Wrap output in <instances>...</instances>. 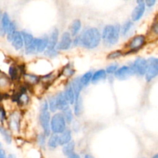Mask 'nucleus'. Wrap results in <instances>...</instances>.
Segmentation results:
<instances>
[{"mask_svg":"<svg viewBox=\"0 0 158 158\" xmlns=\"http://www.w3.org/2000/svg\"><path fill=\"white\" fill-rule=\"evenodd\" d=\"M106 76H107V73H106L105 69H99V70L96 71L94 73H93L91 83H92L93 84L98 83L99 82L105 80V79L106 78Z\"/></svg>","mask_w":158,"mask_h":158,"instance_id":"obj_22","label":"nucleus"},{"mask_svg":"<svg viewBox=\"0 0 158 158\" xmlns=\"http://www.w3.org/2000/svg\"><path fill=\"white\" fill-rule=\"evenodd\" d=\"M84 158H94V157H93L91 155H86Z\"/></svg>","mask_w":158,"mask_h":158,"instance_id":"obj_44","label":"nucleus"},{"mask_svg":"<svg viewBox=\"0 0 158 158\" xmlns=\"http://www.w3.org/2000/svg\"><path fill=\"white\" fill-rule=\"evenodd\" d=\"M10 43L12 44V47L16 51H19L24 48V41H23V35H22V33L20 31L18 30L15 32L12 41L10 42Z\"/></svg>","mask_w":158,"mask_h":158,"instance_id":"obj_14","label":"nucleus"},{"mask_svg":"<svg viewBox=\"0 0 158 158\" xmlns=\"http://www.w3.org/2000/svg\"><path fill=\"white\" fill-rule=\"evenodd\" d=\"M120 25L118 23L106 25L101 32L102 40L108 47L117 44L120 40Z\"/></svg>","mask_w":158,"mask_h":158,"instance_id":"obj_2","label":"nucleus"},{"mask_svg":"<svg viewBox=\"0 0 158 158\" xmlns=\"http://www.w3.org/2000/svg\"><path fill=\"white\" fill-rule=\"evenodd\" d=\"M8 73H9V77L12 81H17L19 79L20 75L21 74L23 75V73H22L19 66L16 65H11L9 67Z\"/></svg>","mask_w":158,"mask_h":158,"instance_id":"obj_15","label":"nucleus"},{"mask_svg":"<svg viewBox=\"0 0 158 158\" xmlns=\"http://www.w3.org/2000/svg\"><path fill=\"white\" fill-rule=\"evenodd\" d=\"M63 93H64L67 100L69 101V104L73 105L74 102H75V100H76V96H75V93H74L73 91V89L72 85H71V83H67V84L66 85Z\"/></svg>","mask_w":158,"mask_h":158,"instance_id":"obj_17","label":"nucleus"},{"mask_svg":"<svg viewBox=\"0 0 158 158\" xmlns=\"http://www.w3.org/2000/svg\"><path fill=\"white\" fill-rule=\"evenodd\" d=\"M62 114H63V117H64L65 120L66 122V124H71L73 120V116L74 114L73 113V110H71V108H68V109L62 111Z\"/></svg>","mask_w":158,"mask_h":158,"instance_id":"obj_32","label":"nucleus"},{"mask_svg":"<svg viewBox=\"0 0 158 158\" xmlns=\"http://www.w3.org/2000/svg\"><path fill=\"white\" fill-rule=\"evenodd\" d=\"M11 83L12 80L10 78L2 73H0V92H6Z\"/></svg>","mask_w":158,"mask_h":158,"instance_id":"obj_20","label":"nucleus"},{"mask_svg":"<svg viewBox=\"0 0 158 158\" xmlns=\"http://www.w3.org/2000/svg\"><path fill=\"white\" fill-rule=\"evenodd\" d=\"M68 158H80V155H78V154L73 152V154H69V155L68 156Z\"/></svg>","mask_w":158,"mask_h":158,"instance_id":"obj_42","label":"nucleus"},{"mask_svg":"<svg viewBox=\"0 0 158 158\" xmlns=\"http://www.w3.org/2000/svg\"><path fill=\"white\" fill-rule=\"evenodd\" d=\"M23 79L26 81V84L29 86H34L37 85L40 82V77H38L35 74L29 73H23Z\"/></svg>","mask_w":158,"mask_h":158,"instance_id":"obj_18","label":"nucleus"},{"mask_svg":"<svg viewBox=\"0 0 158 158\" xmlns=\"http://www.w3.org/2000/svg\"><path fill=\"white\" fill-rule=\"evenodd\" d=\"M47 145L50 149H56L58 146H60L59 143V134H52L49 136V140H48Z\"/></svg>","mask_w":158,"mask_h":158,"instance_id":"obj_26","label":"nucleus"},{"mask_svg":"<svg viewBox=\"0 0 158 158\" xmlns=\"http://www.w3.org/2000/svg\"><path fill=\"white\" fill-rule=\"evenodd\" d=\"M7 114H6V110L5 109L4 106L0 103V123L1 124H4L5 122L7 120Z\"/></svg>","mask_w":158,"mask_h":158,"instance_id":"obj_36","label":"nucleus"},{"mask_svg":"<svg viewBox=\"0 0 158 158\" xmlns=\"http://www.w3.org/2000/svg\"><path fill=\"white\" fill-rule=\"evenodd\" d=\"M17 25L16 23L14 21H11L10 24H9V27H8L7 30H6V40H7L8 42L10 43L12 41V38H13L14 35L15 34V32H17Z\"/></svg>","mask_w":158,"mask_h":158,"instance_id":"obj_24","label":"nucleus"},{"mask_svg":"<svg viewBox=\"0 0 158 158\" xmlns=\"http://www.w3.org/2000/svg\"><path fill=\"white\" fill-rule=\"evenodd\" d=\"M74 150H75V143L73 141H72V140L63 146V154L67 156V157L69 154H73L74 152Z\"/></svg>","mask_w":158,"mask_h":158,"instance_id":"obj_31","label":"nucleus"},{"mask_svg":"<svg viewBox=\"0 0 158 158\" xmlns=\"http://www.w3.org/2000/svg\"><path fill=\"white\" fill-rule=\"evenodd\" d=\"M133 26H134V22L132 20H127L125 22L122 26H120V34L123 36L127 35V34L130 32Z\"/></svg>","mask_w":158,"mask_h":158,"instance_id":"obj_30","label":"nucleus"},{"mask_svg":"<svg viewBox=\"0 0 158 158\" xmlns=\"http://www.w3.org/2000/svg\"><path fill=\"white\" fill-rule=\"evenodd\" d=\"M157 0H144V2L146 6L148 7H153L155 5Z\"/></svg>","mask_w":158,"mask_h":158,"instance_id":"obj_40","label":"nucleus"},{"mask_svg":"<svg viewBox=\"0 0 158 158\" xmlns=\"http://www.w3.org/2000/svg\"><path fill=\"white\" fill-rule=\"evenodd\" d=\"M7 123L9 127L10 131H19L20 128V114L16 111L12 112L9 117H7Z\"/></svg>","mask_w":158,"mask_h":158,"instance_id":"obj_10","label":"nucleus"},{"mask_svg":"<svg viewBox=\"0 0 158 158\" xmlns=\"http://www.w3.org/2000/svg\"><path fill=\"white\" fill-rule=\"evenodd\" d=\"M75 71H74L73 66H71L70 65H67V66H65L63 68V71H62V73L63 75H64L66 77H71L74 74Z\"/></svg>","mask_w":158,"mask_h":158,"instance_id":"obj_35","label":"nucleus"},{"mask_svg":"<svg viewBox=\"0 0 158 158\" xmlns=\"http://www.w3.org/2000/svg\"><path fill=\"white\" fill-rule=\"evenodd\" d=\"M118 68H119L118 64H117V63H114V64L109 65L105 70H106V73L107 74L112 75V74H114V73L117 71V69H118Z\"/></svg>","mask_w":158,"mask_h":158,"instance_id":"obj_39","label":"nucleus"},{"mask_svg":"<svg viewBox=\"0 0 158 158\" xmlns=\"http://www.w3.org/2000/svg\"><path fill=\"white\" fill-rule=\"evenodd\" d=\"M92 77H93L92 71H88V72L85 73L84 74H83V75L80 77V82H81L83 87H86V86H87L88 85L91 83Z\"/></svg>","mask_w":158,"mask_h":158,"instance_id":"obj_29","label":"nucleus"},{"mask_svg":"<svg viewBox=\"0 0 158 158\" xmlns=\"http://www.w3.org/2000/svg\"><path fill=\"white\" fill-rule=\"evenodd\" d=\"M0 134H1L3 140L6 141V143L10 144L12 143V134H11V131L8 129L7 127H6L4 126V124H1V123H0Z\"/></svg>","mask_w":158,"mask_h":158,"instance_id":"obj_23","label":"nucleus"},{"mask_svg":"<svg viewBox=\"0 0 158 158\" xmlns=\"http://www.w3.org/2000/svg\"><path fill=\"white\" fill-rule=\"evenodd\" d=\"M46 136L43 133L42 134H40L37 137V142H38L39 145H40L41 148H44L45 146H46Z\"/></svg>","mask_w":158,"mask_h":158,"instance_id":"obj_37","label":"nucleus"},{"mask_svg":"<svg viewBox=\"0 0 158 158\" xmlns=\"http://www.w3.org/2000/svg\"><path fill=\"white\" fill-rule=\"evenodd\" d=\"M73 37L71 35L69 32H64L61 35L57 44L56 49L59 51H66L71 48L73 45Z\"/></svg>","mask_w":158,"mask_h":158,"instance_id":"obj_9","label":"nucleus"},{"mask_svg":"<svg viewBox=\"0 0 158 158\" xmlns=\"http://www.w3.org/2000/svg\"><path fill=\"white\" fill-rule=\"evenodd\" d=\"M21 33L22 35H23V41H24V48H26L27 46H29L32 43L35 37L33 36V35L31 32H28L26 30L21 31Z\"/></svg>","mask_w":158,"mask_h":158,"instance_id":"obj_27","label":"nucleus"},{"mask_svg":"<svg viewBox=\"0 0 158 158\" xmlns=\"http://www.w3.org/2000/svg\"><path fill=\"white\" fill-rule=\"evenodd\" d=\"M134 75L144 76L148 69V60L143 58H137L131 66Z\"/></svg>","mask_w":158,"mask_h":158,"instance_id":"obj_8","label":"nucleus"},{"mask_svg":"<svg viewBox=\"0 0 158 158\" xmlns=\"http://www.w3.org/2000/svg\"><path fill=\"white\" fill-rule=\"evenodd\" d=\"M66 122L65 120L63 114L55 113L51 117L50 120V129L52 134H60L66 129Z\"/></svg>","mask_w":158,"mask_h":158,"instance_id":"obj_5","label":"nucleus"},{"mask_svg":"<svg viewBox=\"0 0 158 158\" xmlns=\"http://www.w3.org/2000/svg\"><path fill=\"white\" fill-rule=\"evenodd\" d=\"M73 114L77 117H80L83 112V99L81 96H79L75 100L73 103Z\"/></svg>","mask_w":158,"mask_h":158,"instance_id":"obj_21","label":"nucleus"},{"mask_svg":"<svg viewBox=\"0 0 158 158\" xmlns=\"http://www.w3.org/2000/svg\"><path fill=\"white\" fill-rule=\"evenodd\" d=\"M137 4H140V3H145L144 0H136Z\"/></svg>","mask_w":158,"mask_h":158,"instance_id":"obj_43","label":"nucleus"},{"mask_svg":"<svg viewBox=\"0 0 158 158\" xmlns=\"http://www.w3.org/2000/svg\"><path fill=\"white\" fill-rule=\"evenodd\" d=\"M145 10H146V5H145V3L137 4V6L134 8L132 13H131V20L133 22L139 21L143 17Z\"/></svg>","mask_w":158,"mask_h":158,"instance_id":"obj_13","label":"nucleus"},{"mask_svg":"<svg viewBox=\"0 0 158 158\" xmlns=\"http://www.w3.org/2000/svg\"><path fill=\"white\" fill-rule=\"evenodd\" d=\"M72 140V131L66 128L63 132L59 134V143L60 146H63Z\"/></svg>","mask_w":158,"mask_h":158,"instance_id":"obj_16","label":"nucleus"},{"mask_svg":"<svg viewBox=\"0 0 158 158\" xmlns=\"http://www.w3.org/2000/svg\"><path fill=\"white\" fill-rule=\"evenodd\" d=\"M74 38L73 45L80 46L87 49H94L98 47L102 41L101 32L96 27L89 28Z\"/></svg>","mask_w":158,"mask_h":158,"instance_id":"obj_1","label":"nucleus"},{"mask_svg":"<svg viewBox=\"0 0 158 158\" xmlns=\"http://www.w3.org/2000/svg\"><path fill=\"white\" fill-rule=\"evenodd\" d=\"M51 113L49 110L47 100H44L42 101L40 104V116H39V121H40V127L43 129V133L46 136L49 137L51 134L50 129V120H51Z\"/></svg>","mask_w":158,"mask_h":158,"instance_id":"obj_3","label":"nucleus"},{"mask_svg":"<svg viewBox=\"0 0 158 158\" xmlns=\"http://www.w3.org/2000/svg\"><path fill=\"white\" fill-rule=\"evenodd\" d=\"M0 158H7L6 151H5V150H3L2 148L0 149Z\"/></svg>","mask_w":158,"mask_h":158,"instance_id":"obj_41","label":"nucleus"},{"mask_svg":"<svg viewBox=\"0 0 158 158\" xmlns=\"http://www.w3.org/2000/svg\"><path fill=\"white\" fill-rule=\"evenodd\" d=\"M153 158H158V154H156V155H155V156H154V157H153Z\"/></svg>","mask_w":158,"mask_h":158,"instance_id":"obj_45","label":"nucleus"},{"mask_svg":"<svg viewBox=\"0 0 158 158\" xmlns=\"http://www.w3.org/2000/svg\"><path fill=\"white\" fill-rule=\"evenodd\" d=\"M60 40V32L59 29L55 28L52 29L49 35H48V44L46 49L44 51V54L46 56L55 57L58 55L59 50L56 49Z\"/></svg>","mask_w":158,"mask_h":158,"instance_id":"obj_4","label":"nucleus"},{"mask_svg":"<svg viewBox=\"0 0 158 158\" xmlns=\"http://www.w3.org/2000/svg\"><path fill=\"white\" fill-rule=\"evenodd\" d=\"M56 100V104L58 110L63 111L65 110L68 109L70 107V104H69V101L66 99V96H65L63 91H60L56 95H55Z\"/></svg>","mask_w":158,"mask_h":158,"instance_id":"obj_12","label":"nucleus"},{"mask_svg":"<svg viewBox=\"0 0 158 158\" xmlns=\"http://www.w3.org/2000/svg\"><path fill=\"white\" fill-rule=\"evenodd\" d=\"M48 102V106H49V110L50 111V113H56V111L58 110V108H57V104H56V100L55 96H52V97H49L47 99Z\"/></svg>","mask_w":158,"mask_h":158,"instance_id":"obj_33","label":"nucleus"},{"mask_svg":"<svg viewBox=\"0 0 158 158\" xmlns=\"http://www.w3.org/2000/svg\"><path fill=\"white\" fill-rule=\"evenodd\" d=\"M123 53H124V52L122 50L117 49V50H114L113 51V52H110L107 55V56H106V58H107L108 60H117V59L121 57L123 55Z\"/></svg>","mask_w":158,"mask_h":158,"instance_id":"obj_34","label":"nucleus"},{"mask_svg":"<svg viewBox=\"0 0 158 158\" xmlns=\"http://www.w3.org/2000/svg\"><path fill=\"white\" fill-rule=\"evenodd\" d=\"M82 29V23L80 19H76L71 23L70 28H69V32L73 37H75L79 35L80 30Z\"/></svg>","mask_w":158,"mask_h":158,"instance_id":"obj_19","label":"nucleus"},{"mask_svg":"<svg viewBox=\"0 0 158 158\" xmlns=\"http://www.w3.org/2000/svg\"><path fill=\"white\" fill-rule=\"evenodd\" d=\"M71 85H72L74 93H75L76 98H77L79 96H80L81 91L83 90V89L84 88L83 85H82L81 82H80V77L73 79V80H72V82H71Z\"/></svg>","mask_w":158,"mask_h":158,"instance_id":"obj_25","label":"nucleus"},{"mask_svg":"<svg viewBox=\"0 0 158 158\" xmlns=\"http://www.w3.org/2000/svg\"><path fill=\"white\" fill-rule=\"evenodd\" d=\"M145 79L148 82L154 80L158 76V58H151L148 60V69L145 73Z\"/></svg>","mask_w":158,"mask_h":158,"instance_id":"obj_7","label":"nucleus"},{"mask_svg":"<svg viewBox=\"0 0 158 158\" xmlns=\"http://www.w3.org/2000/svg\"><path fill=\"white\" fill-rule=\"evenodd\" d=\"M11 21H12V20H11L9 13L6 12H3L2 15L1 20H0V26H1V27L6 32L9 24H10Z\"/></svg>","mask_w":158,"mask_h":158,"instance_id":"obj_28","label":"nucleus"},{"mask_svg":"<svg viewBox=\"0 0 158 158\" xmlns=\"http://www.w3.org/2000/svg\"><path fill=\"white\" fill-rule=\"evenodd\" d=\"M1 148H2V143H0V149H1Z\"/></svg>","mask_w":158,"mask_h":158,"instance_id":"obj_46","label":"nucleus"},{"mask_svg":"<svg viewBox=\"0 0 158 158\" xmlns=\"http://www.w3.org/2000/svg\"><path fill=\"white\" fill-rule=\"evenodd\" d=\"M114 75L118 80H124L134 75V73H133L131 66H123L121 67H119L117 71L114 73Z\"/></svg>","mask_w":158,"mask_h":158,"instance_id":"obj_11","label":"nucleus"},{"mask_svg":"<svg viewBox=\"0 0 158 158\" xmlns=\"http://www.w3.org/2000/svg\"><path fill=\"white\" fill-rule=\"evenodd\" d=\"M151 32L154 35H158V16L156 17L155 19L153 22L152 25H151Z\"/></svg>","mask_w":158,"mask_h":158,"instance_id":"obj_38","label":"nucleus"},{"mask_svg":"<svg viewBox=\"0 0 158 158\" xmlns=\"http://www.w3.org/2000/svg\"><path fill=\"white\" fill-rule=\"evenodd\" d=\"M146 43V37L143 35H137L131 38L127 44L126 54L134 53L140 50Z\"/></svg>","mask_w":158,"mask_h":158,"instance_id":"obj_6","label":"nucleus"}]
</instances>
